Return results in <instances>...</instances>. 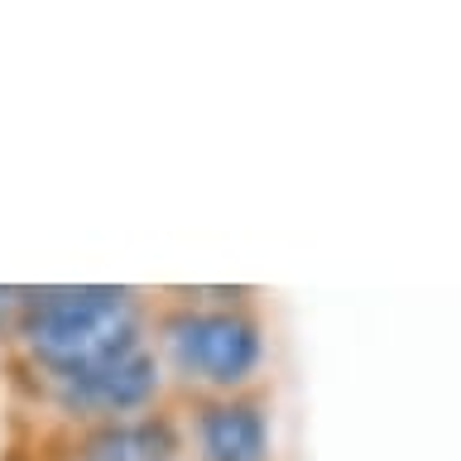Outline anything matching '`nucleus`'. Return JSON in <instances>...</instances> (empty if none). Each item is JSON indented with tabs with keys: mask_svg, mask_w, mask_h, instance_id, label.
Listing matches in <instances>:
<instances>
[{
	"mask_svg": "<svg viewBox=\"0 0 461 461\" xmlns=\"http://www.w3.org/2000/svg\"><path fill=\"white\" fill-rule=\"evenodd\" d=\"M24 331L34 356L68 380L135 346V308L115 288H68L39 298Z\"/></svg>",
	"mask_w": 461,
	"mask_h": 461,
	"instance_id": "f257e3e1",
	"label": "nucleus"
},
{
	"mask_svg": "<svg viewBox=\"0 0 461 461\" xmlns=\"http://www.w3.org/2000/svg\"><path fill=\"white\" fill-rule=\"evenodd\" d=\"M168 351L187 375L236 384L259 360V331L230 312H187L168 327Z\"/></svg>",
	"mask_w": 461,
	"mask_h": 461,
	"instance_id": "f03ea898",
	"label": "nucleus"
},
{
	"mask_svg": "<svg viewBox=\"0 0 461 461\" xmlns=\"http://www.w3.org/2000/svg\"><path fill=\"white\" fill-rule=\"evenodd\" d=\"M149 394H154V360L140 346L111 356L96 370H82V375H68L63 380V399L86 413H121V409L144 403Z\"/></svg>",
	"mask_w": 461,
	"mask_h": 461,
	"instance_id": "7ed1b4c3",
	"label": "nucleus"
},
{
	"mask_svg": "<svg viewBox=\"0 0 461 461\" xmlns=\"http://www.w3.org/2000/svg\"><path fill=\"white\" fill-rule=\"evenodd\" d=\"M202 447L212 461H265L269 456V432L265 418L250 403H221L202 418Z\"/></svg>",
	"mask_w": 461,
	"mask_h": 461,
	"instance_id": "20e7f679",
	"label": "nucleus"
}]
</instances>
